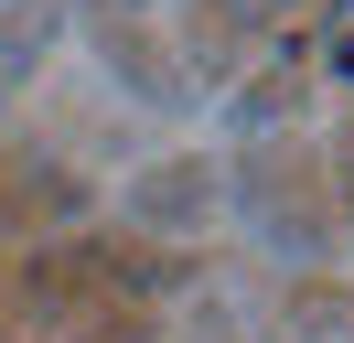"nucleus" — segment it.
I'll return each mask as SVG.
<instances>
[{
	"instance_id": "nucleus-1",
	"label": "nucleus",
	"mask_w": 354,
	"mask_h": 343,
	"mask_svg": "<svg viewBox=\"0 0 354 343\" xmlns=\"http://www.w3.org/2000/svg\"><path fill=\"white\" fill-rule=\"evenodd\" d=\"M333 75H354V0L333 11Z\"/></svg>"
}]
</instances>
